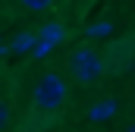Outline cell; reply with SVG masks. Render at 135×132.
Listing matches in <instances>:
<instances>
[{
  "label": "cell",
  "mask_w": 135,
  "mask_h": 132,
  "mask_svg": "<svg viewBox=\"0 0 135 132\" xmlns=\"http://www.w3.org/2000/svg\"><path fill=\"white\" fill-rule=\"evenodd\" d=\"M19 3H22L25 10H32V13H44V10H47L54 0H19Z\"/></svg>",
  "instance_id": "cell-6"
},
{
  "label": "cell",
  "mask_w": 135,
  "mask_h": 132,
  "mask_svg": "<svg viewBox=\"0 0 135 132\" xmlns=\"http://www.w3.org/2000/svg\"><path fill=\"white\" fill-rule=\"evenodd\" d=\"M69 72H72V79H75V82H82V85H88V82L101 79V72H104L101 54H98V50H91V47H79V50L69 57Z\"/></svg>",
  "instance_id": "cell-2"
},
{
  "label": "cell",
  "mask_w": 135,
  "mask_h": 132,
  "mask_svg": "<svg viewBox=\"0 0 135 132\" xmlns=\"http://www.w3.org/2000/svg\"><path fill=\"white\" fill-rule=\"evenodd\" d=\"M32 44H35V35H32V32H22V35H16V38H13V50H16V54L32 50Z\"/></svg>",
  "instance_id": "cell-5"
},
{
  "label": "cell",
  "mask_w": 135,
  "mask_h": 132,
  "mask_svg": "<svg viewBox=\"0 0 135 132\" xmlns=\"http://www.w3.org/2000/svg\"><path fill=\"white\" fill-rule=\"evenodd\" d=\"M63 41V25L60 22H47L44 29H41V47H35V57H44L50 47H57Z\"/></svg>",
  "instance_id": "cell-3"
},
{
  "label": "cell",
  "mask_w": 135,
  "mask_h": 132,
  "mask_svg": "<svg viewBox=\"0 0 135 132\" xmlns=\"http://www.w3.org/2000/svg\"><path fill=\"white\" fill-rule=\"evenodd\" d=\"M113 110H116V104H113V101H104V104H94V107H91L88 116H91L94 123H101V120H107V116H113Z\"/></svg>",
  "instance_id": "cell-4"
},
{
  "label": "cell",
  "mask_w": 135,
  "mask_h": 132,
  "mask_svg": "<svg viewBox=\"0 0 135 132\" xmlns=\"http://www.w3.org/2000/svg\"><path fill=\"white\" fill-rule=\"evenodd\" d=\"M32 101H35L38 110L57 113L63 107V101H66V82H63V76L60 72H44L32 88Z\"/></svg>",
  "instance_id": "cell-1"
},
{
  "label": "cell",
  "mask_w": 135,
  "mask_h": 132,
  "mask_svg": "<svg viewBox=\"0 0 135 132\" xmlns=\"http://www.w3.org/2000/svg\"><path fill=\"white\" fill-rule=\"evenodd\" d=\"M9 126V104L6 101H0V132Z\"/></svg>",
  "instance_id": "cell-7"
},
{
  "label": "cell",
  "mask_w": 135,
  "mask_h": 132,
  "mask_svg": "<svg viewBox=\"0 0 135 132\" xmlns=\"http://www.w3.org/2000/svg\"><path fill=\"white\" fill-rule=\"evenodd\" d=\"M123 132H135V123H129V126H126V129H123Z\"/></svg>",
  "instance_id": "cell-8"
}]
</instances>
